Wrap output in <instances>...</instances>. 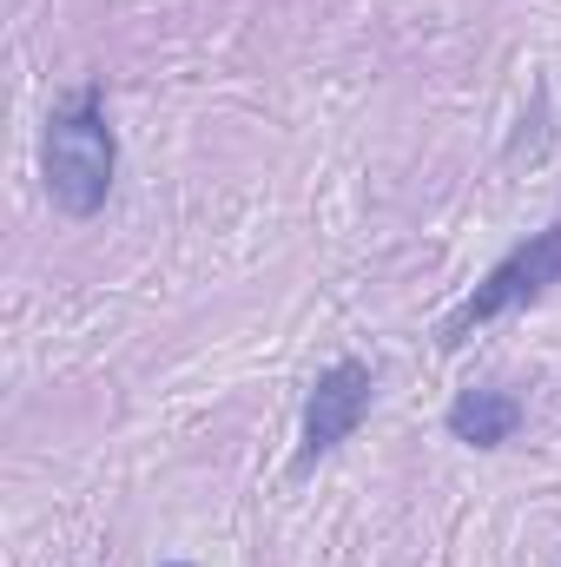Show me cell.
Segmentation results:
<instances>
[{"label": "cell", "mask_w": 561, "mask_h": 567, "mask_svg": "<svg viewBox=\"0 0 561 567\" xmlns=\"http://www.w3.org/2000/svg\"><path fill=\"white\" fill-rule=\"evenodd\" d=\"M555 284H561V218L542 225V231H529L516 251H502V258L482 271V284L436 323V343H442V350H462L482 323H496V317H509V310L549 297Z\"/></svg>", "instance_id": "cell-2"}, {"label": "cell", "mask_w": 561, "mask_h": 567, "mask_svg": "<svg viewBox=\"0 0 561 567\" xmlns=\"http://www.w3.org/2000/svg\"><path fill=\"white\" fill-rule=\"evenodd\" d=\"M113 172H120V145L106 126V93L73 86L47 120V198L73 218H93L113 198Z\"/></svg>", "instance_id": "cell-1"}, {"label": "cell", "mask_w": 561, "mask_h": 567, "mask_svg": "<svg viewBox=\"0 0 561 567\" xmlns=\"http://www.w3.org/2000/svg\"><path fill=\"white\" fill-rule=\"evenodd\" d=\"M516 429H522V403L509 390H462L449 403V435L469 449H502Z\"/></svg>", "instance_id": "cell-4"}, {"label": "cell", "mask_w": 561, "mask_h": 567, "mask_svg": "<svg viewBox=\"0 0 561 567\" xmlns=\"http://www.w3.org/2000/svg\"><path fill=\"white\" fill-rule=\"evenodd\" d=\"M370 396H377V370L357 363V357L330 363V370L310 383V396H304V435H297V475L317 468L330 449H344V442L357 435V423L370 416Z\"/></svg>", "instance_id": "cell-3"}]
</instances>
